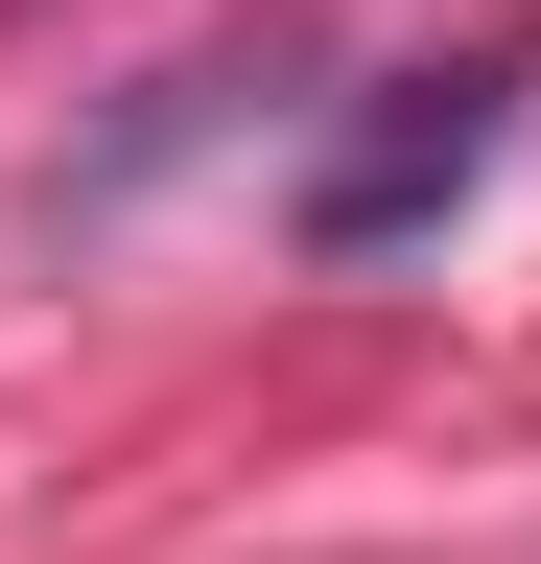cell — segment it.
<instances>
[{"instance_id":"obj_2","label":"cell","mask_w":541,"mask_h":564,"mask_svg":"<svg viewBox=\"0 0 541 564\" xmlns=\"http://www.w3.org/2000/svg\"><path fill=\"white\" fill-rule=\"evenodd\" d=\"M283 70H306L283 24H236V47H188V70H142V118H118V141H72V188H47V212H118V188L165 165V141H213L236 95H283Z\"/></svg>"},{"instance_id":"obj_1","label":"cell","mask_w":541,"mask_h":564,"mask_svg":"<svg viewBox=\"0 0 541 564\" xmlns=\"http://www.w3.org/2000/svg\"><path fill=\"white\" fill-rule=\"evenodd\" d=\"M518 95H541V24H470V47H424V70H377V95L306 141V259H400V236H447L470 165L518 141Z\"/></svg>"}]
</instances>
